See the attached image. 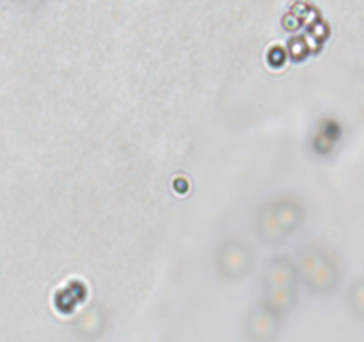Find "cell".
Masks as SVG:
<instances>
[{"label":"cell","mask_w":364,"mask_h":342,"mask_svg":"<svg viewBox=\"0 0 364 342\" xmlns=\"http://www.w3.org/2000/svg\"><path fill=\"white\" fill-rule=\"evenodd\" d=\"M350 299L355 306H358L359 312L364 314V281H359L355 284V287L352 289Z\"/></svg>","instance_id":"6da1fadb"}]
</instances>
